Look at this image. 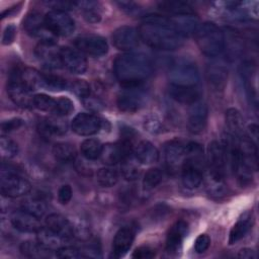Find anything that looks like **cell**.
<instances>
[{
  "instance_id": "1",
  "label": "cell",
  "mask_w": 259,
  "mask_h": 259,
  "mask_svg": "<svg viewBox=\"0 0 259 259\" xmlns=\"http://www.w3.org/2000/svg\"><path fill=\"white\" fill-rule=\"evenodd\" d=\"M138 31L140 38L155 50L173 51L183 44V37L169 26L167 16L158 14L145 16Z\"/></svg>"
},
{
  "instance_id": "2",
  "label": "cell",
  "mask_w": 259,
  "mask_h": 259,
  "mask_svg": "<svg viewBox=\"0 0 259 259\" xmlns=\"http://www.w3.org/2000/svg\"><path fill=\"white\" fill-rule=\"evenodd\" d=\"M113 72L122 86L139 85L153 73L150 58L142 53H125L115 58Z\"/></svg>"
},
{
  "instance_id": "3",
  "label": "cell",
  "mask_w": 259,
  "mask_h": 259,
  "mask_svg": "<svg viewBox=\"0 0 259 259\" xmlns=\"http://www.w3.org/2000/svg\"><path fill=\"white\" fill-rule=\"evenodd\" d=\"M203 148L196 142L185 145V156L181 166V180L188 189L197 188L203 180Z\"/></svg>"
},
{
  "instance_id": "4",
  "label": "cell",
  "mask_w": 259,
  "mask_h": 259,
  "mask_svg": "<svg viewBox=\"0 0 259 259\" xmlns=\"http://www.w3.org/2000/svg\"><path fill=\"white\" fill-rule=\"evenodd\" d=\"M196 44L200 52L207 57H217L225 49L226 39L222 29L213 22L198 25L195 31Z\"/></svg>"
},
{
  "instance_id": "5",
  "label": "cell",
  "mask_w": 259,
  "mask_h": 259,
  "mask_svg": "<svg viewBox=\"0 0 259 259\" xmlns=\"http://www.w3.org/2000/svg\"><path fill=\"white\" fill-rule=\"evenodd\" d=\"M0 189L3 196L16 198L27 194L31 190V184L14 168L3 164L1 168Z\"/></svg>"
},
{
  "instance_id": "6",
  "label": "cell",
  "mask_w": 259,
  "mask_h": 259,
  "mask_svg": "<svg viewBox=\"0 0 259 259\" xmlns=\"http://www.w3.org/2000/svg\"><path fill=\"white\" fill-rule=\"evenodd\" d=\"M227 147L225 143L212 141L206 151V163L211 183H225Z\"/></svg>"
},
{
  "instance_id": "7",
  "label": "cell",
  "mask_w": 259,
  "mask_h": 259,
  "mask_svg": "<svg viewBox=\"0 0 259 259\" xmlns=\"http://www.w3.org/2000/svg\"><path fill=\"white\" fill-rule=\"evenodd\" d=\"M171 85L191 87L197 86L199 72L196 64L187 59L176 60L170 68Z\"/></svg>"
},
{
  "instance_id": "8",
  "label": "cell",
  "mask_w": 259,
  "mask_h": 259,
  "mask_svg": "<svg viewBox=\"0 0 259 259\" xmlns=\"http://www.w3.org/2000/svg\"><path fill=\"white\" fill-rule=\"evenodd\" d=\"M148 100V93L145 88L139 85L123 86L117 95L116 103L119 110L123 112H137L144 107Z\"/></svg>"
},
{
  "instance_id": "9",
  "label": "cell",
  "mask_w": 259,
  "mask_h": 259,
  "mask_svg": "<svg viewBox=\"0 0 259 259\" xmlns=\"http://www.w3.org/2000/svg\"><path fill=\"white\" fill-rule=\"evenodd\" d=\"M231 138H232V141L230 143L227 142L226 145L229 146L232 170L238 183L241 186H247L252 182L253 170L245 160L242 152L238 147V144L235 138L233 137Z\"/></svg>"
},
{
  "instance_id": "10",
  "label": "cell",
  "mask_w": 259,
  "mask_h": 259,
  "mask_svg": "<svg viewBox=\"0 0 259 259\" xmlns=\"http://www.w3.org/2000/svg\"><path fill=\"white\" fill-rule=\"evenodd\" d=\"M134 153L133 145L130 139H122L117 143H108L102 146L100 155L101 161L109 166L121 163L124 159Z\"/></svg>"
},
{
  "instance_id": "11",
  "label": "cell",
  "mask_w": 259,
  "mask_h": 259,
  "mask_svg": "<svg viewBox=\"0 0 259 259\" xmlns=\"http://www.w3.org/2000/svg\"><path fill=\"white\" fill-rule=\"evenodd\" d=\"M24 30L31 36L37 38L39 42L56 44L57 35H55L47 26L45 17L36 12H30L23 20Z\"/></svg>"
},
{
  "instance_id": "12",
  "label": "cell",
  "mask_w": 259,
  "mask_h": 259,
  "mask_svg": "<svg viewBox=\"0 0 259 259\" xmlns=\"http://www.w3.org/2000/svg\"><path fill=\"white\" fill-rule=\"evenodd\" d=\"M44 17L49 29L57 36H68L72 34L75 29L73 18L65 11L53 9Z\"/></svg>"
},
{
  "instance_id": "13",
  "label": "cell",
  "mask_w": 259,
  "mask_h": 259,
  "mask_svg": "<svg viewBox=\"0 0 259 259\" xmlns=\"http://www.w3.org/2000/svg\"><path fill=\"white\" fill-rule=\"evenodd\" d=\"M74 44L79 52L91 57H101L108 52L106 39L96 34L80 35L75 39Z\"/></svg>"
},
{
  "instance_id": "14",
  "label": "cell",
  "mask_w": 259,
  "mask_h": 259,
  "mask_svg": "<svg viewBox=\"0 0 259 259\" xmlns=\"http://www.w3.org/2000/svg\"><path fill=\"white\" fill-rule=\"evenodd\" d=\"M102 126L101 119L93 114L87 112L78 113L71 122L72 131L79 136H92L97 134Z\"/></svg>"
},
{
  "instance_id": "15",
  "label": "cell",
  "mask_w": 259,
  "mask_h": 259,
  "mask_svg": "<svg viewBox=\"0 0 259 259\" xmlns=\"http://www.w3.org/2000/svg\"><path fill=\"white\" fill-rule=\"evenodd\" d=\"M31 91L24 86L15 76L9 75L7 83V93L10 99L18 106L23 108H29L33 106V96Z\"/></svg>"
},
{
  "instance_id": "16",
  "label": "cell",
  "mask_w": 259,
  "mask_h": 259,
  "mask_svg": "<svg viewBox=\"0 0 259 259\" xmlns=\"http://www.w3.org/2000/svg\"><path fill=\"white\" fill-rule=\"evenodd\" d=\"M185 156V145L180 140H172L164 146V160L169 172H176L181 169Z\"/></svg>"
},
{
  "instance_id": "17",
  "label": "cell",
  "mask_w": 259,
  "mask_h": 259,
  "mask_svg": "<svg viewBox=\"0 0 259 259\" xmlns=\"http://www.w3.org/2000/svg\"><path fill=\"white\" fill-rule=\"evenodd\" d=\"M34 54L37 61L46 69L55 70L63 66L60 56V50L56 48V44L39 42L35 47Z\"/></svg>"
},
{
  "instance_id": "18",
  "label": "cell",
  "mask_w": 259,
  "mask_h": 259,
  "mask_svg": "<svg viewBox=\"0 0 259 259\" xmlns=\"http://www.w3.org/2000/svg\"><path fill=\"white\" fill-rule=\"evenodd\" d=\"M140 40L139 31L130 25H122L112 33V44L119 51L128 52L135 49Z\"/></svg>"
},
{
  "instance_id": "19",
  "label": "cell",
  "mask_w": 259,
  "mask_h": 259,
  "mask_svg": "<svg viewBox=\"0 0 259 259\" xmlns=\"http://www.w3.org/2000/svg\"><path fill=\"white\" fill-rule=\"evenodd\" d=\"M208 116V108L205 102L200 99L190 104V108L188 110V118H187V126L188 130L192 134L201 133L207 122Z\"/></svg>"
},
{
  "instance_id": "20",
  "label": "cell",
  "mask_w": 259,
  "mask_h": 259,
  "mask_svg": "<svg viewBox=\"0 0 259 259\" xmlns=\"http://www.w3.org/2000/svg\"><path fill=\"white\" fill-rule=\"evenodd\" d=\"M62 65L73 74H83L87 70V61L79 51L64 47L60 49Z\"/></svg>"
},
{
  "instance_id": "21",
  "label": "cell",
  "mask_w": 259,
  "mask_h": 259,
  "mask_svg": "<svg viewBox=\"0 0 259 259\" xmlns=\"http://www.w3.org/2000/svg\"><path fill=\"white\" fill-rule=\"evenodd\" d=\"M188 233V224L185 221H177L169 230L166 238V250L170 254H177L182 242Z\"/></svg>"
},
{
  "instance_id": "22",
  "label": "cell",
  "mask_w": 259,
  "mask_h": 259,
  "mask_svg": "<svg viewBox=\"0 0 259 259\" xmlns=\"http://www.w3.org/2000/svg\"><path fill=\"white\" fill-rule=\"evenodd\" d=\"M206 80L213 90H223L228 80L227 66L222 61H213L208 64L206 67Z\"/></svg>"
},
{
  "instance_id": "23",
  "label": "cell",
  "mask_w": 259,
  "mask_h": 259,
  "mask_svg": "<svg viewBox=\"0 0 259 259\" xmlns=\"http://www.w3.org/2000/svg\"><path fill=\"white\" fill-rule=\"evenodd\" d=\"M46 227L51 231L61 236L66 241L73 239L75 235V230L70 221L62 214L51 213L46 218Z\"/></svg>"
},
{
  "instance_id": "24",
  "label": "cell",
  "mask_w": 259,
  "mask_h": 259,
  "mask_svg": "<svg viewBox=\"0 0 259 259\" xmlns=\"http://www.w3.org/2000/svg\"><path fill=\"white\" fill-rule=\"evenodd\" d=\"M10 221L13 228L21 233H36L41 228L39 219L23 209L14 211Z\"/></svg>"
},
{
  "instance_id": "25",
  "label": "cell",
  "mask_w": 259,
  "mask_h": 259,
  "mask_svg": "<svg viewBox=\"0 0 259 259\" xmlns=\"http://www.w3.org/2000/svg\"><path fill=\"white\" fill-rule=\"evenodd\" d=\"M169 18V26L182 37L195 33L198 27V19L194 14L178 15Z\"/></svg>"
},
{
  "instance_id": "26",
  "label": "cell",
  "mask_w": 259,
  "mask_h": 259,
  "mask_svg": "<svg viewBox=\"0 0 259 259\" xmlns=\"http://www.w3.org/2000/svg\"><path fill=\"white\" fill-rule=\"evenodd\" d=\"M60 117L61 116L41 118L37 123V130L39 134L45 138L65 135L68 130V124Z\"/></svg>"
},
{
  "instance_id": "27",
  "label": "cell",
  "mask_w": 259,
  "mask_h": 259,
  "mask_svg": "<svg viewBox=\"0 0 259 259\" xmlns=\"http://www.w3.org/2000/svg\"><path fill=\"white\" fill-rule=\"evenodd\" d=\"M135 239V232L130 227L119 229L112 242V253L115 257L123 256L131 248Z\"/></svg>"
},
{
  "instance_id": "28",
  "label": "cell",
  "mask_w": 259,
  "mask_h": 259,
  "mask_svg": "<svg viewBox=\"0 0 259 259\" xmlns=\"http://www.w3.org/2000/svg\"><path fill=\"white\" fill-rule=\"evenodd\" d=\"M169 95L172 99L183 104H192L200 99L201 92L197 86L184 87L171 85L169 87Z\"/></svg>"
},
{
  "instance_id": "29",
  "label": "cell",
  "mask_w": 259,
  "mask_h": 259,
  "mask_svg": "<svg viewBox=\"0 0 259 259\" xmlns=\"http://www.w3.org/2000/svg\"><path fill=\"white\" fill-rule=\"evenodd\" d=\"M254 223L252 211H245L232 227L229 235V244L233 245L240 241L250 231Z\"/></svg>"
},
{
  "instance_id": "30",
  "label": "cell",
  "mask_w": 259,
  "mask_h": 259,
  "mask_svg": "<svg viewBox=\"0 0 259 259\" xmlns=\"http://www.w3.org/2000/svg\"><path fill=\"white\" fill-rule=\"evenodd\" d=\"M135 159L141 164H153L159 159L158 149L149 141H141L134 149Z\"/></svg>"
},
{
  "instance_id": "31",
  "label": "cell",
  "mask_w": 259,
  "mask_h": 259,
  "mask_svg": "<svg viewBox=\"0 0 259 259\" xmlns=\"http://www.w3.org/2000/svg\"><path fill=\"white\" fill-rule=\"evenodd\" d=\"M35 234L37 242L52 251H57L61 247L66 246V243L68 242L58 234L51 231L48 227H41Z\"/></svg>"
},
{
  "instance_id": "32",
  "label": "cell",
  "mask_w": 259,
  "mask_h": 259,
  "mask_svg": "<svg viewBox=\"0 0 259 259\" xmlns=\"http://www.w3.org/2000/svg\"><path fill=\"white\" fill-rule=\"evenodd\" d=\"M226 124L229 133L233 138H241L245 136L244 119L241 112L236 108H229L226 111Z\"/></svg>"
},
{
  "instance_id": "33",
  "label": "cell",
  "mask_w": 259,
  "mask_h": 259,
  "mask_svg": "<svg viewBox=\"0 0 259 259\" xmlns=\"http://www.w3.org/2000/svg\"><path fill=\"white\" fill-rule=\"evenodd\" d=\"M21 253L29 258H49L52 257V250L44 247L38 242L24 241L20 245Z\"/></svg>"
},
{
  "instance_id": "34",
  "label": "cell",
  "mask_w": 259,
  "mask_h": 259,
  "mask_svg": "<svg viewBox=\"0 0 259 259\" xmlns=\"http://www.w3.org/2000/svg\"><path fill=\"white\" fill-rule=\"evenodd\" d=\"M159 7L161 10L171 13L175 16L178 15H189L194 14L192 8L186 2L182 1H162L159 2Z\"/></svg>"
},
{
  "instance_id": "35",
  "label": "cell",
  "mask_w": 259,
  "mask_h": 259,
  "mask_svg": "<svg viewBox=\"0 0 259 259\" xmlns=\"http://www.w3.org/2000/svg\"><path fill=\"white\" fill-rule=\"evenodd\" d=\"M102 146L98 140L86 139L81 143L80 151L82 156L87 160H96L100 158Z\"/></svg>"
},
{
  "instance_id": "36",
  "label": "cell",
  "mask_w": 259,
  "mask_h": 259,
  "mask_svg": "<svg viewBox=\"0 0 259 259\" xmlns=\"http://www.w3.org/2000/svg\"><path fill=\"white\" fill-rule=\"evenodd\" d=\"M55 158L61 162H72L75 160L77 153L73 145L69 143H58L53 147Z\"/></svg>"
},
{
  "instance_id": "37",
  "label": "cell",
  "mask_w": 259,
  "mask_h": 259,
  "mask_svg": "<svg viewBox=\"0 0 259 259\" xmlns=\"http://www.w3.org/2000/svg\"><path fill=\"white\" fill-rule=\"evenodd\" d=\"M96 179L100 186L111 187L114 186L118 181L117 172L109 167L100 168L96 173Z\"/></svg>"
},
{
  "instance_id": "38",
  "label": "cell",
  "mask_w": 259,
  "mask_h": 259,
  "mask_svg": "<svg viewBox=\"0 0 259 259\" xmlns=\"http://www.w3.org/2000/svg\"><path fill=\"white\" fill-rule=\"evenodd\" d=\"M76 3L78 6L82 8L83 17L87 22L96 23L100 21L101 14L99 12V9L97 8V5H98L97 2L86 1V2H76Z\"/></svg>"
},
{
  "instance_id": "39",
  "label": "cell",
  "mask_w": 259,
  "mask_h": 259,
  "mask_svg": "<svg viewBox=\"0 0 259 259\" xmlns=\"http://www.w3.org/2000/svg\"><path fill=\"white\" fill-rule=\"evenodd\" d=\"M21 209L27 211L37 219H40L46 214L47 206L39 198H28L22 202Z\"/></svg>"
},
{
  "instance_id": "40",
  "label": "cell",
  "mask_w": 259,
  "mask_h": 259,
  "mask_svg": "<svg viewBox=\"0 0 259 259\" xmlns=\"http://www.w3.org/2000/svg\"><path fill=\"white\" fill-rule=\"evenodd\" d=\"M121 174L125 180L128 181H134L139 178L140 176V168L138 164L134 161V159L131 157L124 159L121 162Z\"/></svg>"
},
{
  "instance_id": "41",
  "label": "cell",
  "mask_w": 259,
  "mask_h": 259,
  "mask_svg": "<svg viewBox=\"0 0 259 259\" xmlns=\"http://www.w3.org/2000/svg\"><path fill=\"white\" fill-rule=\"evenodd\" d=\"M163 174L162 171L158 168L149 169L143 178V186L146 190H151L157 187L162 182Z\"/></svg>"
},
{
  "instance_id": "42",
  "label": "cell",
  "mask_w": 259,
  "mask_h": 259,
  "mask_svg": "<svg viewBox=\"0 0 259 259\" xmlns=\"http://www.w3.org/2000/svg\"><path fill=\"white\" fill-rule=\"evenodd\" d=\"M69 87L67 81L57 75H46L44 74V88L52 91H61Z\"/></svg>"
},
{
  "instance_id": "43",
  "label": "cell",
  "mask_w": 259,
  "mask_h": 259,
  "mask_svg": "<svg viewBox=\"0 0 259 259\" xmlns=\"http://www.w3.org/2000/svg\"><path fill=\"white\" fill-rule=\"evenodd\" d=\"M55 105L56 100L47 94L39 93L33 96V106L41 111L54 112Z\"/></svg>"
},
{
  "instance_id": "44",
  "label": "cell",
  "mask_w": 259,
  "mask_h": 259,
  "mask_svg": "<svg viewBox=\"0 0 259 259\" xmlns=\"http://www.w3.org/2000/svg\"><path fill=\"white\" fill-rule=\"evenodd\" d=\"M0 152L2 158L12 159L18 153V146L13 140L2 136L0 140Z\"/></svg>"
},
{
  "instance_id": "45",
  "label": "cell",
  "mask_w": 259,
  "mask_h": 259,
  "mask_svg": "<svg viewBox=\"0 0 259 259\" xmlns=\"http://www.w3.org/2000/svg\"><path fill=\"white\" fill-rule=\"evenodd\" d=\"M69 88L71 91L78 97L85 99L90 96L91 94V89L90 85L85 81V80H74L70 85Z\"/></svg>"
},
{
  "instance_id": "46",
  "label": "cell",
  "mask_w": 259,
  "mask_h": 259,
  "mask_svg": "<svg viewBox=\"0 0 259 259\" xmlns=\"http://www.w3.org/2000/svg\"><path fill=\"white\" fill-rule=\"evenodd\" d=\"M74 109V103L67 97H60L56 100L54 114L57 116H65L70 114Z\"/></svg>"
},
{
  "instance_id": "47",
  "label": "cell",
  "mask_w": 259,
  "mask_h": 259,
  "mask_svg": "<svg viewBox=\"0 0 259 259\" xmlns=\"http://www.w3.org/2000/svg\"><path fill=\"white\" fill-rule=\"evenodd\" d=\"M56 256L62 259H74V258L82 257V254L79 249L66 245L56 251Z\"/></svg>"
},
{
  "instance_id": "48",
  "label": "cell",
  "mask_w": 259,
  "mask_h": 259,
  "mask_svg": "<svg viewBox=\"0 0 259 259\" xmlns=\"http://www.w3.org/2000/svg\"><path fill=\"white\" fill-rule=\"evenodd\" d=\"M23 123H24V121L18 117L4 120L1 123V133H2V135H5V134H9L11 132H14V131L18 130L19 127H21Z\"/></svg>"
},
{
  "instance_id": "49",
  "label": "cell",
  "mask_w": 259,
  "mask_h": 259,
  "mask_svg": "<svg viewBox=\"0 0 259 259\" xmlns=\"http://www.w3.org/2000/svg\"><path fill=\"white\" fill-rule=\"evenodd\" d=\"M210 245V238L206 234H200L194 242V250L196 253H204Z\"/></svg>"
},
{
  "instance_id": "50",
  "label": "cell",
  "mask_w": 259,
  "mask_h": 259,
  "mask_svg": "<svg viewBox=\"0 0 259 259\" xmlns=\"http://www.w3.org/2000/svg\"><path fill=\"white\" fill-rule=\"evenodd\" d=\"M80 251H81L82 257H100L101 256L100 248H99V245L96 243V241L88 243Z\"/></svg>"
},
{
  "instance_id": "51",
  "label": "cell",
  "mask_w": 259,
  "mask_h": 259,
  "mask_svg": "<svg viewBox=\"0 0 259 259\" xmlns=\"http://www.w3.org/2000/svg\"><path fill=\"white\" fill-rule=\"evenodd\" d=\"M132 256L136 259H150L155 256V250L148 246H141L134 251Z\"/></svg>"
},
{
  "instance_id": "52",
  "label": "cell",
  "mask_w": 259,
  "mask_h": 259,
  "mask_svg": "<svg viewBox=\"0 0 259 259\" xmlns=\"http://www.w3.org/2000/svg\"><path fill=\"white\" fill-rule=\"evenodd\" d=\"M72 188L69 184H64L60 187L59 191H58V199L62 204H67L71 198H72Z\"/></svg>"
},
{
  "instance_id": "53",
  "label": "cell",
  "mask_w": 259,
  "mask_h": 259,
  "mask_svg": "<svg viewBox=\"0 0 259 259\" xmlns=\"http://www.w3.org/2000/svg\"><path fill=\"white\" fill-rule=\"evenodd\" d=\"M48 5L52 6L54 10H60V11H65L72 9L77 5L76 2H68V1H51L47 2Z\"/></svg>"
},
{
  "instance_id": "54",
  "label": "cell",
  "mask_w": 259,
  "mask_h": 259,
  "mask_svg": "<svg viewBox=\"0 0 259 259\" xmlns=\"http://www.w3.org/2000/svg\"><path fill=\"white\" fill-rule=\"evenodd\" d=\"M15 35H16V28H15V26L12 25V24H9L4 29L3 36H2V44L5 45V46L10 45L14 40Z\"/></svg>"
},
{
  "instance_id": "55",
  "label": "cell",
  "mask_w": 259,
  "mask_h": 259,
  "mask_svg": "<svg viewBox=\"0 0 259 259\" xmlns=\"http://www.w3.org/2000/svg\"><path fill=\"white\" fill-rule=\"evenodd\" d=\"M116 3H117V5L119 6V8L121 10H123L124 12H126L128 14L137 13L140 9L139 5L135 2H132V1H118Z\"/></svg>"
},
{
  "instance_id": "56",
  "label": "cell",
  "mask_w": 259,
  "mask_h": 259,
  "mask_svg": "<svg viewBox=\"0 0 259 259\" xmlns=\"http://www.w3.org/2000/svg\"><path fill=\"white\" fill-rule=\"evenodd\" d=\"M160 126H161L160 120L155 115H151L145 120V127H147V130L151 133H156L160 131L159 130Z\"/></svg>"
},
{
  "instance_id": "57",
  "label": "cell",
  "mask_w": 259,
  "mask_h": 259,
  "mask_svg": "<svg viewBox=\"0 0 259 259\" xmlns=\"http://www.w3.org/2000/svg\"><path fill=\"white\" fill-rule=\"evenodd\" d=\"M83 102H84L85 107H87L88 109H91V110H100L102 108V103L97 99L91 98V96L83 99Z\"/></svg>"
},
{
  "instance_id": "58",
  "label": "cell",
  "mask_w": 259,
  "mask_h": 259,
  "mask_svg": "<svg viewBox=\"0 0 259 259\" xmlns=\"http://www.w3.org/2000/svg\"><path fill=\"white\" fill-rule=\"evenodd\" d=\"M238 257L243 258V259H254L256 257V254L252 249L245 248V249H242L239 251Z\"/></svg>"
},
{
  "instance_id": "59",
  "label": "cell",
  "mask_w": 259,
  "mask_h": 259,
  "mask_svg": "<svg viewBox=\"0 0 259 259\" xmlns=\"http://www.w3.org/2000/svg\"><path fill=\"white\" fill-rule=\"evenodd\" d=\"M247 132H248V135H249V139L250 140H252L255 144H256V140H257V138H258V126H257V124H250L249 126H248V130H247Z\"/></svg>"
}]
</instances>
